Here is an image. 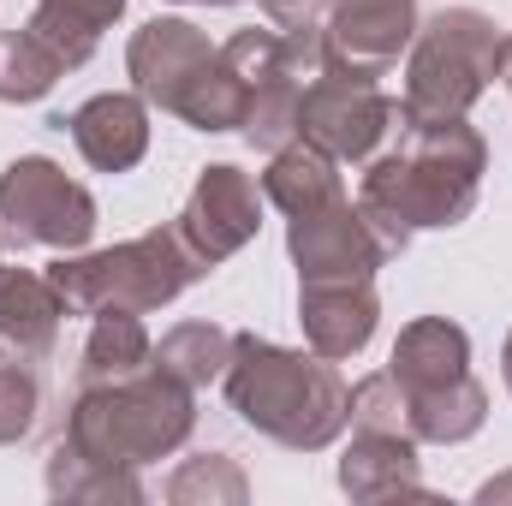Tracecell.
Returning a JSON list of instances; mask_svg holds the SVG:
<instances>
[{"instance_id":"1","label":"cell","mask_w":512,"mask_h":506,"mask_svg":"<svg viewBox=\"0 0 512 506\" xmlns=\"http://www.w3.org/2000/svg\"><path fill=\"white\" fill-rule=\"evenodd\" d=\"M399 149L364 179V221L376 227L387 256L405 245V227H453L477 203L483 143L459 126V114H399Z\"/></svg>"},{"instance_id":"2","label":"cell","mask_w":512,"mask_h":506,"mask_svg":"<svg viewBox=\"0 0 512 506\" xmlns=\"http://www.w3.org/2000/svg\"><path fill=\"white\" fill-rule=\"evenodd\" d=\"M227 393L245 423H256L262 435L286 447H322L340 429V417L352 411V399L340 393V376L328 364L262 346V340H233Z\"/></svg>"},{"instance_id":"3","label":"cell","mask_w":512,"mask_h":506,"mask_svg":"<svg viewBox=\"0 0 512 506\" xmlns=\"http://www.w3.org/2000/svg\"><path fill=\"white\" fill-rule=\"evenodd\" d=\"M465 334L441 316L429 322H411L399 334V352H393V387L405 393V411H411V429L417 435H435V441H459L483 423V393L477 381L465 376Z\"/></svg>"},{"instance_id":"4","label":"cell","mask_w":512,"mask_h":506,"mask_svg":"<svg viewBox=\"0 0 512 506\" xmlns=\"http://www.w3.org/2000/svg\"><path fill=\"white\" fill-rule=\"evenodd\" d=\"M191 429V399H185V381L179 376H149V381H126V387H108V393H84L78 417H72V453L78 459H155L167 453L179 435Z\"/></svg>"},{"instance_id":"5","label":"cell","mask_w":512,"mask_h":506,"mask_svg":"<svg viewBox=\"0 0 512 506\" xmlns=\"http://www.w3.org/2000/svg\"><path fill=\"white\" fill-rule=\"evenodd\" d=\"M191 274H203V262L191 256V245L173 233H149L137 245H120L108 256H84V262H54V286L72 310H149V304H167Z\"/></svg>"},{"instance_id":"6","label":"cell","mask_w":512,"mask_h":506,"mask_svg":"<svg viewBox=\"0 0 512 506\" xmlns=\"http://www.w3.org/2000/svg\"><path fill=\"white\" fill-rule=\"evenodd\" d=\"M501 66L495 24L483 12H441L411 54V114H465Z\"/></svg>"},{"instance_id":"7","label":"cell","mask_w":512,"mask_h":506,"mask_svg":"<svg viewBox=\"0 0 512 506\" xmlns=\"http://www.w3.org/2000/svg\"><path fill=\"white\" fill-rule=\"evenodd\" d=\"M96 233V203L84 185H72L54 161L30 155L12 161L0 179V245H84Z\"/></svg>"},{"instance_id":"8","label":"cell","mask_w":512,"mask_h":506,"mask_svg":"<svg viewBox=\"0 0 512 506\" xmlns=\"http://www.w3.org/2000/svg\"><path fill=\"white\" fill-rule=\"evenodd\" d=\"M370 78H376V72H358V66L328 60L322 78L304 84L298 131H304L322 155H334V161H364V155L376 149V137L387 131V120L399 114Z\"/></svg>"},{"instance_id":"9","label":"cell","mask_w":512,"mask_h":506,"mask_svg":"<svg viewBox=\"0 0 512 506\" xmlns=\"http://www.w3.org/2000/svg\"><path fill=\"white\" fill-rule=\"evenodd\" d=\"M256 185L239 173V167H209L191 209L179 215V239L191 245V256L203 268H215L227 251H239L245 239L256 233Z\"/></svg>"},{"instance_id":"10","label":"cell","mask_w":512,"mask_h":506,"mask_svg":"<svg viewBox=\"0 0 512 506\" xmlns=\"http://www.w3.org/2000/svg\"><path fill=\"white\" fill-rule=\"evenodd\" d=\"M209 42L185 24V18H155V24H143L137 30V42H131V78H137V90L149 96V102H161L167 114H173V102L185 96V84L209 66Z\"/></svg>"},{"instance_id":"11","label":"cell","mask_w":512,"mask_h":506,"mask_svg":"<svg viewBox=\"0 0 512 506\" xmlns=\"http://www.w3.org/2000/svg\"><path fill=\"white\" fill-rule=\"evenodd\" d=\"M60 286L42 280V274H24V268H0V358L6 364H30L54 346V328H60Z\"/></svg>"},{"instance_id":"12","label":"cell","mask_w":512,"mask_h":506,"mask_svg":"<svg viewBox=\"0 0 512 506\" xmlns=\"http://www.w3.org/2000/svg\"><path fill=\"white\" fill-rule=\"evenodd\" d=\"M411 36V0H334V30H328V54L340 66L376 72L399 54V42Z\"/></svg>"},{"instance_id":"13","label":"cell","mask_w":512,"mask_h":506,"mask_svg":"<svg viewBox=\"0 0 512 506\" xmlns=\"http://www.w3.org/2000/svg\"><path fill=\"white\" fill-rule=\"evenodd\" d=\"M304 328L316 340L322 358H346L370 340L376 328V292L370 280H346V286H304Z\"/></svg>"},{"instance_id":"14","label":"cell","mask_w":512,"mask_h":506,"mask_svg":"<svg viewBox=\"0 0 512 506\" xmlns=\"http://www.w3.org/2000/svg\"><path fill=\"white\" fill-rule=\"evenodd\" d=\"M72 137H78L90 167L126 173L131 161L143 155V143H149V120H143V108L131 96H96V102H84L72 114Z\"/></svg>"},{"instance_id":"15","label":"cell","mask_w":512,"mask_h":506,"mask_svg":"<svg viewBox=\"0 0 512 506\" xmlns=\"http://www.w3.org/2000/svg\"><path fill=\"white\" fill-rule=\"evenodd\" d=\"M120 6H126V0H42L36 18H30V36H36L60 66H78V60L96 48L102 24L120 18Z\"/></svg>"},{"instance_id":"16","label":"cell","mask_w":512,"mask_h":506,"mask_svg":"<svg viewBox=\"0 0 512 506\" xmlns=\"http://www.w3.org/2000/svg\"><path fill=\"white\" fill-rule=\"evenodd\" d=\"M262 191H268L286 215H310V209H322V203L340 197V173H334V161H328L316 143H298V149H280V155H274Z\"/></svg>"},{"instance_id":"17","label":"cell","mask_w":512,"mask_h":506,"mask_svg":"<svg viewBox=\"0 0 512 506\" xmlns=\"http://www.w3.org/2000/svg\"><path fill=\"white\" fill-rule=\"evenodd\" d=\"M149 358V340H143V322H137V310H102L96 316V334H90V346H84V376L90 381H120L131 376L137 364Z\"/></svg>"},{"instance_id":"18","label":"cell","mask_w":512,"mask_h":506,"mask_svg":"<svg viewBox=\"0 0 512 506\" xmlns=\"http://www.w3.org/2000/svg\"><path fill=\"white\" fill-rule=\"evenodd\" d=\"M60 72H66V66H60L30 30L0 36V102H30V96H42Z\"/></svg>"},{"instance_id":"19","label":"cell","mask_w":512,"mask_h":506,"mask_svg":"<svg viewBox=\"0 0 512 506\" xmlns=\"http://www.w3.org/2000/svg\"><path fill=\"white\" fill-rule=\"evenodd\" d=\"M227 364H233V340L221 328H203V322L167 334V346H161V370L179 381H209V376H221Z\"/></svg>"},{"instance_id":"20","label":"cell","mask_w":512,"mask_h":506,"mask_svg":"<svg viewBox=\"0 0 512 506\" xmlns=\"http://www.w3.org/2000/svg\"><path fill=\"white\" fill-rule=\"evenodd\" d=\"M30 411H36V387H30V376H18V364H6L0 370V441L24 435Z\"/></svg>"},{"instance_id":"21","label":"cell","mask_w":512,"mask_h":506,"mask_svg":"<svg viewBox=\"0 0 512 506\" xmlns=\"http://www.w3.org/2000/svg\"><path fill=\"white\" fill-rule=\"evenodd\" d=\"M262 6H268V12H274V18H280V24H304V18H310V6H316V0H262Z\"/></svg>"},{"instance_id":"22","label":"cell","mask_w":512,"mask_h":506,"mask_svg":"<svg viewBox=\"0 0 512 506\" xmlns=\"http://www.w3.org/2000/svg\"><path fill=\"white\" fill-rule=\"evenodd\" d=\"M501 72H507V84H512V42H501Z\"/></svg>"},{"instance_id":"23","label":"cell","mask_w":512,"mask_h":506,"mask_svg":"<svg viewBox=\"0 0 512 506\" xmlns=\"http://www.w3.org/2000/svg\"><path fill=\"white\" fill-rule=\"evenodd\" d=\"M507 387H512V340H507Z\"/></svg>"},{"instance_id":"24","label":"cell","mask_w":512,"mask_h":506,"mask_svg":"<svg viewBox=\"0 0 512 506\" xmlns=\"http://www.w3.org/2000/svg\"><path fill=\"white\" fill-rule=\"evenodd\" d=\"M215 6H227V0H215Z\"/></svg>"}]
</instances>
